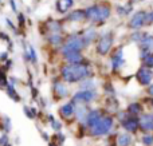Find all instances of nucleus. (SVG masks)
I'll list each match as a JSON object with an SVG mask.
<instances>
[{
    "instance_id": "f257e3e1",
    "label": "nucleus",
    "mask_w": 153,
    "mask_h": 146,
    "mask_svg": "<svg viewBox=\"0 0 153 146\" xmlns=\"http://www.w3.org/2000/svg\"><path fill=\"white\" fill-rule=\"evenodd\" d=\"M62 78L69 83H75L85 80L90 77V70L87 66L81 63H70L65 66L61 71Z\"/></svg>"
},
{
    "instance_id": "f03ea898",
    "label": "nucleus",
    "mask_w": 153,
    "mask_h": 146,
    "mask_svg": "<svg viewBox=\"0 0 153 146\" xmlns=\"http://www.w3.org/2000/svg\"><path fill=\"white\" fill-rule=\"evenodd\" d=\"M86 18L91 21H105L106 19L110 16V8L109 5H105V4H97V5H91L89 7L86 11Z\"/></svg>"
},
{
    "instance_id": "7ed1b4c3",
    "label": "nucleus",
    "mask_w": 153,
    "mask_h": 146,
    "mask_svg": "<svg viewBox=\"0 0 153 146\" xmlns=\"http://www.w3.org/2000/svg\"><path fill=\"white\" fill-rule=\"evenodd\" d=\"M111 126H113V118L102 115L100 121L90 128V131H91L93 136H103V134H108L110 131Z\"/></svg>"
},
{
    "instance_id": "20e7f679",
    "label": "nucleus",
    "mask_w": 153,
    "mask_h": 146,
    "mask_svg": "<svg viewBox=\"0 0 153 146\" xmlns=\"http://www.w3.org/2000/svg\"><path fill=\"white\" fill-rule=\"evenodd\" d=\"M83 46H85V42L81 36H78V35H71V36H69V39L66 40V43H65L63 47H62V52H63L65 55H67V54H70V52H79V51L83 48Z\"/></svg>"
},
{
    "instance_id": "39448f33",
    "label": "nucleus",
    "mask_w": 153,
    "mask_h": 146,
    "mask_svg": "<svg viewBox=\"0 0 153 146\" xmlns=\"http://www.w3.org/2000/svg\"><path fill=\"white\" fill-rule=\"evenodd\" d=\"M97 97V93L94 90H81L73 97L74 103H89Z\"/></svg>"
},
{
    "instance_id": "423d86ee",
    "label": "nucleus",
    "mask_w": 153,
    "mask_h": 146,
    "mask_svg": "<svg viewBox=\"0 0 153 146\" xmlns=\"http://www.w3.org/2000/svg\"><path fill=\"white\" fill-rule=\"evenodd\" d=\"M111 44H113V36H111V34L103 35V36H101L100 42H98L97 52L100 55H106L109 52V50L111 48Z\"/></svg>"
},
{
    "instance_id": "0eeeda50",
    "label": "nucleus",
    "mask_w": 153,
    "mask_h": 146,
    "mask_svg": "<svg viewBox=\"0 0 153 146\" xmlns=\"http://www.w3.org/2000/svg\"><path fill=\"white\" fill-rule=\"evenodd\" d=\"M146 23V13L143 12V11H140V12L134 13L133 15V18L130 19V28H134V29H138L140 27H143L144 24Z\"/></svg>"
},
{
    "instance_id": "6e6552de",
    "label": "nucleus",
    "mask_w": 153,
    "mask_h": 146,
    "mask_svg": "<svg viewBox=\"0 0 153 146\" xmlns=\"http://www.w3.org/2000/svg\"><path fill=\"white\" fill-rule=\"evenodd\" d=\"M153 78V72L146 67H143V69L138 70L137 72V79L141 85H149Z\"/></svg>"
},
{
    "instance_id": "1a4fd4ad",
    "label": "nucleus",
    "mask_w": 153,
    "mask_h": 146,
    "mask_svg": "<svg viewBox=\"0 0 153 146\" xmlns=\"http://www.w3.org/2000/svg\"><path fill=\"white\" fill-rule=\"evenodd\" d=\"M140 126H141V129L145 131L153 130V115H151V114L143 115L140 119Z\"/></svg>"
},
{
    "instance_id": "9d476101",
    "label": "nucleus",
    "mask_w": 153,
    "mask_h": 146,
    "mask_svg": "<svg viewBox=\"0 0 153 146\" xmlns=\"http://www.w3.org/2000/svg\"><path fill=\"white\" fill-rule=\"evenodd\" d=\"M122 126H124L128 131L134 133V131L138 129V126H140V121L136 119V118H126V119L122 121Z\"/></svg>"
},
{
    "instance_id": "9b49d317",
    "label": "nucleus",
    "mask_w": 153,
    "mask_h": 146,
    "mask_svg": "<svg viewBox=\"0 0 153 146\" xmlns=\"http://www.w3.org/2000/svg\"><path fill=\"white\" fill-rule=\"evenodd\" d=\"M122 63H124V54H122V50L120 48V50L117 51V52H114L113 56H111V66H113L114 70H117L122 66Z\"/></svg>"
},
{
    "instance_id": "f8f14e48",
    "label": "nucleus",
    "mask_w": 153,
    "mask_h": 146,
    "mask_svg": "<svg viewBox=\"0 0 153 146\" xmlns=\"http://www.w3.org/2000/svg\"><path fill=\"white\" fill-rule=\"evenodd\" d=\"M101 117H102V114H101L98 110H91V111L87 114V117H86V123H87V126H89V128L94 126L95 123L100 121Z\"/></svg>"
},
{
    "instance_id": "ddd939ff",
    "label": "nucleus",
    "mask_w": 153,
    "mask_h": 146,
    "mask_svg": "<svg viewBox=\"0 0 153 146\" xmlns=\"http://www.w3.org/2000/svg\"><path fill=\"white\" fill-rule=\"evenodd\" d=\"M74 4V0H58L56 1V10L59 13H65L70 10Z\"/></svg>"
},
{
    "instance_id": "4468645a",
    "label": "nucleus",
    "mask_w": 153,
    "mask_h": 146,
    "mask_svg": "<svg viewBox=\"0 0 153 146\" xmlns=\"http://www.w3.org/2000/svg\"><path fill=\"white\" fill-rule=\"evenodd\" d=\"M75 107H74V102L73 103H66L63 105V106L59 109V113H61L62 115H63L65 118H70L73 114H75Z\"/></svg>"
},
{
    "instance_id": "2eb2a0df",
    "label": "nucleus",
    "mask_w": 153,
    "mask_h": 146,
    "mask_svg": "<svg viewBox=\"0 0 153 146\" xmlns=\"http://www.w3.org/2000/svg\"><path fill=\"white\" fill-rule=\"evenodd\" d=\"M95 38V31L93 27H90V28H87L86 31L83 32V36H82V39H83L85 44H89V43H91L93 40H94Z\"/></svg>"
},
{
    "instance_id": "dca6fc26",
    "label": "nucleus",
    "mask_w": 153,
    "mask_h": 146,
    "mask_svg": "<svg viewBox=\"0 0 153 146\" xmlns=\"http://www.w3.org/2000/svg\"><path fill=\"white\" fill-rule=\"evenodd\" d=\"M83 18H86V13H85V11H82V10L73 11V12L69 13V16H67V19H69V20H73V21H79Z\"/></svg>"
},
{
    "instance_id": "f3484780",
    "label": "nucleus",
    "mask_w": 153,
    "mask_h": 146,
    "mask_svg": "<svg viewBox=\"0 0 153 146\" xmlns=\"http://www.w3.org/2000/svg\"><path fill=\"white\" fill-rule=\"evenodd\" d=\"M117 144H118V146H129L132 144V137L126 133L120 134L118 138H117Z\"/></svg>"
},
{
    "instance_id": "a211bd4d",
    "label": "nucleus",
    "mask_w": 153,
    "mask_h": 146,
    "mask_svg": "<svg viewBox=\"0 0 153 146\" xmlns=\"http://www.w3.org/2000/svg\"><path fill=\"white\" fill-rule=\"evenodd\" d=\"M54 91L56 93V95L58 97H66L67 95V88L65 85H62L61 82H56L55 85H54Z\"/></svg>"
},
{
    "instance_id": "6ab92c4d",
    "label": "nucleus",
    "mask_w": 153,
    "mask_h": 146,
    "mask_svg": "<svg viewBox=\"0 0 153 146\" xmlns=\"http://www.w3.org/2000/svg\"><path fill=\"white\" fill-rule=\"evenodd\" d=\"M65 56H66V60L70 63H81L82 62V55L79 52H70Z\"/></svg>"
},
{
    "instance_id": "aec40b11",
    "label": "nucleus",
    "mask_w": 153,
    "mask_h": 146,
    "mask_svg": "<svg viewBox=\"0 0 153 146\" xmlns=\"http://www.w3.org/2000/svg\"><path fill=\"white\" fill-rule=\"evenodd\" d=\"M27 59H30L31 62H36V54H35V50L32 46H28L27 47Z\"/></svg>"
},
{
    "instance_id": "412c9836",
    "label": "nucleus",
    "mask_w": 153,
    "mask_h": 146,
    "mask_svg": "<svg viewBox=\"0 0 153 146\" xmlns=\"http://www.w3.org/2000/svg\"><path fill=\"white\" fill-rule=\"evenodd\" d=\"M48 42H50L51 44H54V46H59L62 43V36L61 35H58V34H54V35H51V36L48 38Z\"/></svg>"
},
{
    "instance_id": "4be33fe9",
    "label": "nucleus",
    "mask_w": 153,
    "mask_h": 146,
    "mask_svg": "<svg viewBox=\"0 0 153 146\" xmlns=\"http://www.w3.org/2000/svg\"><path fill=\"white\" fill-rule=\"evenodd\" d=\"M7 93H8V95L11 97V98H13V101H20V97H18L16 95V93H15V88L12 87V85H7Z\"/></svg>"
},
{
    "instance_id": "5701e85b",
    "label": "nucleus",
    "mask_w": 153,
    "mask_h": 146,
    "mask_svg": "<svg viewBox=\"0 0 153 146\" xmlns=\"http://www.w3.org/2000/svg\"><path fill=\"white\" fill-rule=\"evenodd\" d=\"M144 63L146 67H153V54H148V55H144Z\"/></svg>"
},
{
    "instance_id": "b1692460",
    "label": "nucleus",
    "mask_w": 153,
    "mask_h": 146,
    "mask_svg": "<svg viewBox=\"0 0 153 146\" xmlns=\"http://www.w3.org/2000/svg\"><path fill=\"white\" fill-rule=\"evenodd\" d=\"M128 110H129L130 114H138V113H140V110H141V106L138 103H132Z\"/></svg>"
},
{
    "instance_id": "393cba45",
    "label": "nucleus",
    "mask_w": 153,
    "mask_h": 146,
    "mask_svg": "<svg viewBox=\"0 0 153 146\" xmlns=\"http://www.w3.org/2000/svg\"><path fill=\"white\" fill-rule=\"evenodd\" d=\"M48 27H50V29H53V31H59V29L62 28V26L58 21H51V23L48 24Z\"/></svg>"
},
{
    "instance_id": "a878e982",
    "label": "nucleus",
    "mask_w": 153,
    "mask_h": 146,
    "mask_svg": "<svg viewBox=\"0 0 153 146\" xmlns=\"http://www.w3.org/2000/svg\"><path fill=\"white\" fill-rule=\"evenodd\" d=\"M143 142H144V144H145V145H152L153 144V137L152 136H144L143 137Z\"/></svg>"
},
{
    "instance_id": "bb28decb",
    "label": "nucleus",
    "mask_w": 153,
    "mask_h": 146,
    "mask_svg": "<svg viewBox=\"0 0 153 146\" xmlns=\"http://www.w3.org/2000/svg\"><path fill=\"white\" fill-rule=\"evenodd\" d=\"M51 126H53V129H54V130H55V131H58L59 130V129H61L62 128V125H61V123H59V122H56V121H51Z\"/></svg>"
},
{
    "instance_id": "cd10ccee",
    "label": "nucleus",
    "mask_w": 153,
    "mask_h": 146,
    "mask_svg": "<svg viewBox=\"0 0 153 146\" xmlns=\"http://www.w3.org/2000/svg\"><path fill=\"white\" fill-rule=\"evenodd\" d=\"M76 115H78V118H79V121H82V115H86V109H79V110H76Z\"/></svg>"
},
{
    "instance_id": "c85d7f7f",
    "label": "nucleus",
    "mask_w": 153,
    "mask_h": 146,
    "mask_svg": "<svg viewBox=\"0 0 153 146\" xmlns=\"http://www.w3.org/2000/svg\"><path fill=\"white\" fill-rule=\"evenodd\" d=\"M5 145H8V137L3 136L1 138H0V146H5Z\"/></svg>"
},
{
    "instance_id": "c756f323",
    "label": "nucleus",
    "mask_w": 153,
    "mask_h": 146,
    "mask_svg": "<svg viewBox=\"0 0 153 146\" xmlns=\"http://www.w3.org/2000/svg\"><path fill=\"white\" fill-rule=\"evenodd\" d=\"M0 85H7V79H5V75L3 72H0Z\"/></svg>"
},
{
    "instance_id": "7c9ffc66",
    "label": "nucleus",
    "mask_w": 153,
    "mask_h": 146,
    "mask_svg": "<svg viewBox=\"0 0 153 146\" xmlns=\"http://www.w3.org/2000/svg\"><path fill=\"white\" fill-rule=\"evenodd\" d=\"M146 23H153V12L146 15Z\"/></svg>"
},
{
    "instance_id": "2f4dec72",
    "label": "nucleus",
    "mask_w": 153,
    "mask_h": 146,
    "mask_svg": "<svg viewBox=\"0 0 153 146\" xmlns=\"http://www.w3.org/2000/svg\"><path fill=\"white\" fill-rule=\"evenodd\" d=\"M7 56H8L7 52H1V54H0V59H1V60H5V59H7Z\"/></svg>"
},
{
    "instance_id": "473e14b6",
    "label": "nucleus",
    "mask_w": 153,
    "mask_h": 146,
    "mask_svg": "<svg viewBox=\"0 0 153 146\" xmlns=\"http://www.w3.org/2000/svg\"><path fill=\"white\" fill-rule=\"evenodd\" d=\"M18 19H19V20H20V26H23V23H24V16L20 13V15L18 16Z\"/></svg>"
},
{
    "instance_id": "72a5a7b5",
    "label": "nucleus",
    "mask_w": 153,
    "mask_h": 146,
    "mask_svg": "<svg viewBox=\"0 0 153 146\" xmlns=\"http://www.w3.org/2000/svg\"><path fill=\"white\" fill-rule=\"evenodd\" d=\"M11 7H12V10H13V11L16 10V7H15V1H13V0H11Z\"/></svg>"
},
{
    "instance_id": "f704fd0d",
    "label": "nucleus",
    "mask_w": 153,
    "mask_h": 146,
    "mask_svg": "<svg viewBox=\"0 0 153 146\" xmlns=\"http://www.w3.org/2000/svg\"><path fill=\"white\" fill-rule=\"evenodd\" d=\"M148 93L151 94V95H153V86H151V87L148 88Z\"/></svg>"
},
{
    "instance_id": "c9c22d12",
    "label": "nucleus",
    "mask_w": 153,
    "mask_h": 146,
    "mask_svg": "<svg viewBox=\"0 0 153 146\" xmlns=\"http://www.w3.org/2000/svg\"><path fill=\"white\" fill-rule=\"evenodd\" d=\"M132 3H137V1H140V0H130Z\"/></svg>"
},
{
    "instance_id": "e433bc0d",
    "label": "nucleus",
    "mask_w": 153,
    "mask_h": 146,
    "mask_svg": "<svg viewBox=\"0 0 153 146\" xmlns=\"http://www.w3.org/2000/svg\"><path fill=\"white\" fill-rule=\"evenodd\" d=\"M48 146H54V144H50V145H48Z\"/></svg>"
},
{
    "instance_id": "4c0bfd02",
    "label": "nucleus",
    "mask_w": 153,
    "mask_h": 146,
    "mask_svg": "<svg viewBox=\"0 0 153 146\" xmlns=\"http://www.w3.org/2000/svg\"><path fill=\"white\" fill-rule=\"evenodd\" d=\"M5 146H11V145H5Z\"/></svg>"
}]
</instances>
